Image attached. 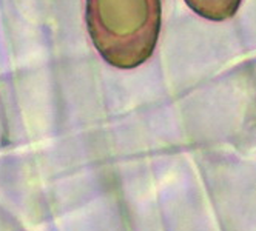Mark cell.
Instances as JSON below:
<instances>
[{"instance_id":"6da1fadb","label":"cell","mask_w":256,"mask_h":231,"mask_svg":"<svg viewBox=\"0 0 256 231\" xmlns=\"http://www.w3.org/2000/svg\"><path fill=\"white\" fill-rule=\"evenodd\" d=\"M86 28L100 57L133 69L154 52L160 32V0H86Z\"/></svg>"},{"instance_id":"7a4b0ae2","label":"cell","mask_w":256,"mask_h":231,"mask_svg":"<svg viewBox=\"0 0 256 231\" xmlns=\"http://www.w3.org/2000/svg\"><path fill=\"white\" fill-rule=\"evenodd\" d=\"M198 15L213 22L228 20L240 9L242 0H184Z\"/></svg>"}]
</instances>
